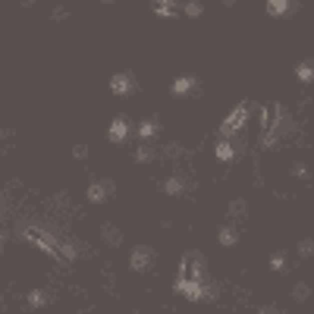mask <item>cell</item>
Masks as SVG:
<instances>
[{"label": "cell", "mask_w": 314, "mask_h": 314, "mask_svg": "<svg viewBox=\"0 0 314 314\" xmlns=\"http://www.w3.org/2000/svg\"><path fill=\"white\" fill-rule=\"evenodd\" d=\"M29 305H32V308L48 305V292H41V289H32V292H29Z\"/></svg>", "instance_id": "ac0fdd59"}, {"label": "cell", "mask_w": 314, "mask_h": 314, "mask_svg": "<svg viewBox=\"0 0 314 314\" xmlns=\"http://www.w3.org/2000/svg\"><path fill=\"white\" fill-rule=\"evenodd\" d=\"M207 280V270H204V258L198 251H189V254H182V261H179V273H176V280H173V286H185V283H201Z\"/></svg>", "instance_id": "7a4b0ae2"}, {"label": "cell", "mask_w": 314, "mask_h": 314, "mask_svg": "<svg viewBox=\"0 0 314 314\" xmlns=\"http://www.w3.org/2000/svg\"><path fill=\"white\" fill-rule=\"evenodd\" d=\"M164 154H167V157H182V148H179L176 142H170V145H164Z\"/></svg>", "instance_id": "7402d4cb"}, {"label": "cell", "mask_w": 314, "mask_h": 314, "mask_svg": "<svg viewBox=\"0 0 314 314\" xmlns=\"http://www.w3.org/2000/svg\"><path fill=\"white\" fill-rule=\"evenodd\" d=\"M154 13H157V16H179V13H182V4H173V0H157V4H154Z\"/></svg>", "instance_id": "9c48e42d"}, {"label": "cell", "mask_w": 314, "mask_h": 314, "mask_svg": "<svg viewBox=\"0 0 314 314\" xmlns=\"http://www.w3.org/2000/svg\"><path fill=\"white\" fill-rule=\"evenodd\" d=\"M185 189H189V182H185L182 176H173V179L164 182V192H167V195H182Z\"/></svg>", "instance_id": "7c38bea8"}, {"label": "cell", "mask_w": 314, "mask_h": 314, "mask_svg": "<svg viewBox=\"0 0 314 314\" xmlns=\"http://www.w3.org/2000/svg\"><path fill=\"white\" fill-rule=\"evenodd\" d=\"M298 4H292V0H270L267 4V13L270 16H286V13H295Z\"/></svg>", "instance_id": "8992f818"}, {"label": "cell", "mask_w": 314, "mask_h": 314, "mask_svg": "<svg viewBox=\"0 0 314 314\" xmlns=\"http://www.w3.org/2000/svg\"><path fill=\"white\" fill-rule=\"evenodd\" d=\"M19 236L26 242H32L35 248H41L44 254L57 258V261H76V254H79L73 242H63L60 236H54L51 229L35 226V223H19Z\"/></svg>", "instance_id": "6da1fadb"}, {"label": "cell", "mask_w": 314, "mask_h": 314, "mask_svg": "<svg viewBox=\"0 0 314 314\" xmlns=\"http://www.w3.org/2000/svg\"><path fill=\"white\" fill-rule=\"evenodd\" d=\"M182 13H185V16H201L204 7H201V4H182Z\"/></svg>", "instance_id": "ffe728a7"}, {"label": "cell", "mask_w": 314, "mask_h": 314, "mask_svg": "<svg viewBox=\"0 0 314 314\" xmlns=\"http://www.w3.org/2000/svg\"><path fill=\"white\" fill-rule=\"evenodd\" d=\"M195 88H198V82H195V79L192 76H179L176 79V82H173V95H189V91H195Z\"/></svg>", "instance_id": "30bf717a"}, {"label": "cell", "mask_w": 314, "mask_h": 314, "mask_svg": "<svg viewBox=\"0 0 314 314\" xmlns=\"http://www.w3.org/2000/svg\"><path fill=\"white\" fill-rule=\"evenodd\" d=\"M292 173H295V179H305V176H308V167H305V164H295Z\"/></svg>", "instance_id": "d4e9b609"}, {"label": "cell", "mask_w": 314, "mask_h": 314, "mask_svg": "<svg viewBox=\"0 0 314 314\" xmlns=\"http://www.w3.org/2000/svg\"><path fill=\"white\" fill-rule=\"evenodd\" d=\"M151 254H154V251H151L148 245H138L132 251V258H129V267H132V270H145V267L151 264Z\"/></svg>", "instance_id": "5b68a950"}, {"label": "cell", "mask_w": 314, "mask_h": 314, "mask_svg": "<svg viewBox=\"0 0 314 314\" xmlns=\"http://www.w3.org/2000/svg\"><path fill=\"white\" fill-rule=\"evenodd\" d=\"M295 76L301 79V82H314V63H311V60H308V63H298Z\"/></svg>", "instance_id": "2e32d148"}, {"label": "cell", "mask_w": 314, "mask_h": 314, "mask_svg": "<svg viewBox=\"0 0 314 314\" xmlns=\"http://www.w3.org/2000/svg\"><path fill=\"white\" fill-rule=\"evenodd\" d=\"M110 88H113V95H129V91L135 88V82L126 73H120V76H113L110 79Z\"/></svg>", "instance_id": "52a82bcc"}, {"label": "cell", "mask_w": 314, "mask_h": 314, "mask_svg": "<svg viewBox=\"0 0 314 314\" xmlns=\"http://www.w3.org/2000/svg\"><path fill=\"white\" fill-rule=\"evenodd\" d=\"M116 192V182L113 179H98V182H91L88 185V201H95V204H101L107 195H113Z\"/></svg>", "instance_id": "277c9868"}, {"label": "cell", "mask_w": 314, "mask_h": 314, "mask_svg": "<svg viewBox=\"0 0 314 314\" xmlns=\"http://www.w3.org/2000/svg\"><path fill=\"white\" fill-rule=\"evenodd\" d=\"M258 314H276V311H273V308H261Z\"/></svg>", "instance_id": "4316f807"}, {"label": "cell", "mask_w": 314, "mask_h": 314, "mask_svg": "<svg viewBox=\"0 0 314 314\" xmlns=\"http://www.w3.org/2000/svg\"><path fill=\"white\" fill-rule=\"evenodd\" d=\"M73 157H88V148L85 145H76L73 148Z\"/></svg>", "instance_id": "484cf974"}, {"label": "cell", "mask_w": 314, "mask_h": 314, "mask_svg": "<svg viewBox=\"0 0 314 314\" xmlns=\"http://www.w3.org/2000/svg\"><path fill=\"white\" fill-rule=\"evenodd\" d=\"M248 113H251V104L248 101H242L236 110H229V116L223 120V126H220V132H223V138H229V135H236L242 126L248 123Z\"/></svg>", "instance_id": "3957f363"}, {"label": "cell", "mask_w": 314, "mask_h": 314, "mask_svg": "<svg viewBox=\"0 0 314 314\" xmlns=\"http://www.w3.org/2000/svg\"><path fill=\"white\" fill-rule=\"evenodd\" d=\"M270 267H273V270H286V258H283V254H273V258H270Z\"/></svg>", "instance_id": "cb8c5ba5"}, {"label": "cell", "mask_w": 314, "mask_h": 314, "mask_svg": "<svg viewBox=\"0 0 314 314\" xmlns=\"http://www.w3.org/2000/svg\"><path fill=\"white\" fill-rule=\"evenodd\" d=\"M292 298H295V301H308V298H311V286H308V283H295Z\"/></svg>", "instance_id": "d6986e66"}, {"label": "cell", "mask_w": 314, "mask_h": 314, "mask_svg": "<svg viewBox=\"0 0 314 314\" xmlns=\"http://www.w3.org/2000/svg\"><path fill=\"white\" fill-rule=\"evenodd\" d=\"M236 151H239V148L232 145L229 138H223V142H217V157H220V160H232V157H236Z\"/></svg>", "instance_id": "4fadbf2b"}, {"label": "cell", "mask_w": 314, "mask_h": 314, "mask_svg": "<svg viewBox=\"0 0 314 314\" xmlns=\"http://www.w3.org/2000/svg\"><path fill=\"white\" fill-rule=\"evenodd\" d=\"M154 132H157V123H142V126H138V135H142V138H151Z\"/></svg>", "instance_id": "44dd1931"}, {"label": "cell", "mask_w": 314, "mask_h": 314, "mask_svg": "<svg viewBox=\"0 0 314 314\" xmlns=\"http://www.w3.org/2000/svg\"><path fill=\"white\" fill-rule=\"evenodd\" d=\"M126 135H129V123H126V116H120V120L110 123V138L113 142H123Z\"/></svg>", "instance_id": "8fae6325"}, {"label": "cell", "mask_w": 314, "mask_h": 314, "mask_svg": "<svg viewBox=\"0 0 314 314\" xmlns=\"http://www.w3.org/2000/svg\"><path fill=\"white\" fill-rule=\"evenodd\" d=\"M154 157H157V151L151 148V145H138L135 148V160H138V164H151Z\"/></svg>", "instance_id": "5bb4252c"}, {"label": "cell", "mask_w": 314, "mask_h": 314, "mask_svg": "<svg viewBox=\"0 0 314 314\" xmlns=\"http://www.w3.org/2000/svg\"><path fill=\"white\" fill-rule=\"evenodd\" d=\"M101 239L107 242V245H123V229H120V226L104 223V226H101Z\"/></svg>", "instance_id": "ba28073f"}, {"label": "cell", "mask_w": 314, "mask_h": 314, "mask_svg": "<svg viewBox=\"0 0 314 314\" xmlns=\"http://www.w3.org/2000/svg\"><path fill=\"white\" fill-rule=\"evenodd\" d=\"M245 211H248V207H245V201H242V198H232L229 201V217L242 220V217H245Z\"/></svg>", "instance_id": "e0dca14e"}, {"label": "cell", "mask_w": 314, "mask_h": 314, "mask_svg": "<svg viewBox=\"0 0 314 314\" xmlns=\"http://www.w3.org/2000/svg\"><path fill=\"white\" fill-rule=\"evenodd\" d=\"M298 254H305V258H308V254H314V242H311V239L298 242Z\"/></svg>", "instance_id": "603a6c76"}, {"label": "cell", "mask_w": 314, "mask_h": 314, "mask_svg": "<svg viewBox=\"0 0 314 314\" xmlns=\"http://www.w3.org/2000/svg\"><path fill=\"white\" fill-rule=\"evenodd\" d=\"M7 135H10V132H7V129H0V142H4V138H7Z\"/></svg>", "instance_id": "83f0119b"}, {"label": "cell", "mask_w": 314, "mask_h": 314, "mask_svg": "<svg viewBox=\"0 0 314 314\" xmlns=\"http://www.w3.org/2000/svg\"><path fill=\"white\" fill-rule=\"evenodd\" d=\"M236 242H239V236H236V229H232V226H223V229H220V245L232 248Z\"/></svg>", "instance_id": "9a60e30c"}]
</instances>
